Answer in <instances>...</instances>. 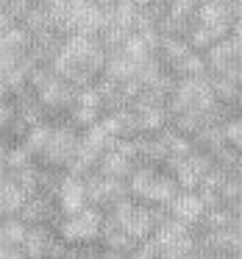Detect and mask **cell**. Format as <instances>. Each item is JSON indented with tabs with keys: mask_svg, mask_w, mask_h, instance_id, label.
I'll return each instance as SVG.
<instances>
[{
	"mask_svg": "<svg viewBox=\"0 0 242 259\" xmlns=\"http://www.w3.org/2000/svg\"><path fill=\"white\" fill-rule=\"evenodd\" d=\"M103 64H106V51L98 42V36L70 34L64 36L62 51L51 62V70L67 84H73L75 90H81V87H89L103 73Z\"/></svg>",
	"mask_w": 242,
	"mask_h": 259,
	"instance_id": "obj_1",
	"label": "cell"
},
{
	"mask_svg": "<svg viewBox=\"0 0 242 259\" xmlns=\"http://www.w3.org/2000/svg\"><path fill=\"white\" fill-rule=\"evenodd\" d=\"M214 106V95L209 87V73L201 78H178L173 95L167 101V114H181V112H198L206 114Z\"/></svg>",
	"mask_w": 242,
	"mask_h": 259,
	"instance_id": "obj_2",
	"label": "cell"
},
{
	"mask_svg": "<svg viewBox=\"0 0 242 259\" xmlns=\"http://www.w3.org/2000/svg\"><path fill=\"white\" fill-rule=\"evenodd\" d=\"M101 229H103V212L95 206H86L75 214L62 218V223H59V237H62V242H67V245H86V242L101 237Z\"/></svg>",
	"mask_w": 242,
	"mask_h": 259,
	"instance_id": "obj_3",
	"label": "cell"
},
{
	"mask_svg": "<svg viewBox=\"0 0 242 259\" xmlns=\"http://www.w3.org/2000/svg\"><path fill=\"white\" fill-rule=\"evenodd\" d=\"M75 142H78V131L70 128L67 123H53L51 140H47L45 151H42V156L36 162L51 170H64L75 153Z\"/></svg>",
	"mask_w": 242,
	"mask_h": 259,
	"instance_id": "obj_4",
	"label": "cell"
},
{
	"mask_svg": "<svg viewBox=\"0 0 242 259\" xmlns=\"http://www.w3.org/2000/svg\"><path fill=\"white\" fill-rule=\"evenodd\" d=\"M84 190H86V203L95 206V209H101V212H103V209L117 206L120 201H125V198H131L128 181L106 179V176H101L98 170L84 179Z\"/></svg>",
	"mask_w": 242,
	"mask_h": 259,
	"instance_id": "obj_5",
	"label": "cell"
},
{
	"mask_svg": "<svg viewBox=\"0 0 242 259\" xmlns=\"http://www.w3.org/2000/svg\"><path fill=\"white\" fill-rule=\"evenodd\" d=\"M192 23L201 25L203 31L212 34L214 42L225 39L231 34V14H228V6L225 3H217V0H203L201 6L195 9V17Z\"/></svg>",
	"mask_w": 242,
	"mask_h": 259,
	"instance_id": "obj_6",
	"label": "cell"
},
{
	"mask_svg": "<svg viewBox=\"0 0 242 259\" xmlns=\"http://www.w3.org/2000/svg\"><path fill=\"white\" fill-rule=\"evenodd\" d=\"M34 92H36V98H39V103L47 109V114H62V112L67 114L70 106L75 103V87L67 84L64 78H59L56 73Z\"/></svg>",
	"mask_w": 242,
	"mask_h": 259,
	"instance_id": "obj_7",
	"label": "cell"
},
{
	"mask_svg": "<svg viewBox=\"0 0 242 259\" xmlns=\"http://www.w3.org/2000/svg\"><path fill=\"white\" fill-rule=\"evenodd\" d=\"M53 201H56L59 212L67 218V214H75L81 209H86V190H84V179H75V176H62L56 192H53Z\"/></svg>",
	"mask_w": 242,
	"mask_h": 259,
	"instance_id": "obj_8",
	"label": "cell"
},
{
	"mask_svg": "<svg viewBox=\"0 0 242 259\" xmlns=\"http://www.w3.org/2000/svg\"><path fill=\"white\" fill-rule=\"evenodd\" d=\"M56 214H59V206L53 201V195H47V192H31V195H25L23 209H20L17 218L25 226H47Z\"/></svg>",
	"mask_w": 242,
	"mask_h": 259,
	"instance_id": "obj_9",
	"label": "cell"
},
{
	"mask_svg": "<svg viewBox=\"0 0 242 259\" xmlns=\"http://www.w3.org/2000/svg\"><path fill=\"white\" fill-rule=\"evenodd\" d=\"M12 106H14V117H17L25 128H34V125L47 123V109L39 103V98H36V92L31 90V87L14 92Z\"/></svg>",
	"mask_w": 242,
	"mask_h": 259,
	"instance_id": "obj_10",
	"label": "cell"
},
{
	"mask_svg": "<svg viewBox=\"0 0 242 259\" xmlns=\"http://www.w3.org/2000/svg\"><path fill=\"white\" fill-rule=\"evenodd\" d=\"M203 212H206V206H203V201H201L198 192H184V190H181L178 195L167 203V214L173 220H178L181 226H186V229L201 226Z\"/></svg>",
	"mask_w": 242,
	"mask_h": 259,
	"instance_id": "obj_11",
	"label": "cell"
},
{
	"mask_svg": "<svg viewBox=\"0 0 242 259\" xmlns=\"http://www.w3.org/2000/svg\"><path fill=\"white\" fill-rule=\"evenodd\" d=\"M101 125L109 131L112 140H134L139 134V125H136V114L134 109H120L112 114H101Z\"/></svg>",
	"mask_w": 242,
	"mask_h": 259,
	"instance_id": "obj_12",
	"label": "cell"
},
{
	"mask_svg": "<svg viewBox=\"0 0 242 259\" xmlns=\"http://www.w3.org/2000/svg\"><path fill=\"white\" fill-rule=\"evenodd\" d=\"M136 164H145V167H159V164L167 162V151H164L159 134H136Z\"/></svg>",
	"mask_w": 242,
	"mask_h": 259,
	"instance_id": "obj_13",
	"label": "cell"
},
{
	"mask_svg": "<svg viewBox=\"0 0 242 259\" xmlns=\"http://www.w3.org/2000/svg\"><path fill=\"white\" fill-rule=\"evenodd\" d=\"M139 167L136 162H131V159H125L123 153H117L112 148V151H106L101 159H98V173L106 176V179H117V181H128V176L134 173V170Z\"/></svg>",
	"mask_w": 242,
	"mask_h": 259,
	"instance_id": "obj_14",
	"label": "cell"
},
{
	"mask_svg": "<svg viewBox=\"0 0 242 259\" xmlns=\"http://www.w3.org/2000/svg\"><path fill=\"white\" fill-rule=\"evenodd\" d=\"M101 75H106V78H112V81H120V84H123V81H131L136 75V62L128 59L123 51H109Z\"/></svg>",
	"mask_w": 242,
	"mask_h": 259,
	"instance_id": "obj_15",
	"label": "cell"
},
{
	"mask_svg": "<svg viewBox=\"0 0 242 259\" xmlns=\"http://www.w3.org/2000/svg\"><path fill=\"white\" fill-rule=\"evenodd\" d=\"M31 48V34L23 25H12V28L0 31V53H9L14 59H23Z\"/></svg>",
	"mask_w": 242,
	"mask_h": 259,
	"instance_id": "obj_16",
	"label": "cell"
},
{
	"mask_svg": "<svg viewBox=\"0 0 242 259\" xmlns=\"http://www.w3.org/2000/svg\"><path fill=\"white\" fill-rule=\"evenodd\" d=\"M20 25H23V28L28 31L31 36L45 34V31H56V23H53V12L45 6V3H39V0H34V3H31L28 14H25V20H23Z\"/></svg>",
	"mask_w": 242,
	"mask_h": 259,
	"instance_id": "obj_17",
	"label": "cell"
},
{
	"mask_svg": "<svg viewBox=\"0 0 242 259\" xmlns=\"http://www.w3.org/2000/svg\"><path fill=\"white\" fill-rule=\"evenodd\" d=\"M136 114V125L139 134H159L162 128L170 125V114L167 106H145V109H134Z\"/></svg>",
	"mask_w": 242,
	"mask_h": 259,
	"instance_id": "obj_18",
	"label": "cell"
},
{
	"mask_svg": "<svg viewBox=\"0 0 242 259\" xmlns=\"http://www.w3.org/2000/svg\"><path fill=\"white\" fill-rule=\"evenodd\" d=\"M189 53V45H186V39L184 36H162L159 39V48H156V53L153 56L159 59V62L164 64V67H173L175 62H181V59Z\"/></svg>",
	"mask_w": 242,
	"mask_h": 259,
	"instance_id": "obj_19",
	"label": "cell"
},
{
	"mask_svg": "<svg viewBox=\"0 0 242 259\" xmlns=\"http://www.w3.org/2000/svg\"><path fill=\"white\" fill-rule=\"evenodd\" d=\"M23 201H25V192L12 179L0 181V218H17L20 209H23Z\"/></svg>",
	"mask_w": 242,
	"mask_h": 259,
	"instance_id": "obj_20",
	"label": "cell"
},
{
	"mask_svg": "<svg viewBox=\"0 0 242 259\" xmlns=\"http://www.w3.org/2000/svg\"><path fill=\"white\" fill-rule=\"evenodd\" d=\"M159 140H162L164 151H167V159H184L186 153L195 151L189 137H184L181 131H175L173 125H167V128L159 131Z\"/></svg>",
	"mask_w": 242,
	"mask_h": 259,
	"instance_id": "obj_21",
	"label": "cell"
},
{
	"mask_svg": "<svg viewBox=\"0 0 242 259\" xmlns=\"http://www.w3.org/2000/svg\"><path fill=\"white\" fill-rule=\"evenodd\" d=\"M209 87H212V95L217 103H225V106H236L242 98V84L231 78H223V75H209Z\"/></svg>",
	"mask_w": 242,
	"mask_h": 259,
	"instance_id": "obj_22",
	"label": "cell"
},
{
	"mask_svg": "<svg viewBox=\"0 0 242 259\" xmlns=\"http://www.w3.org/2000/svg\"><path fill=\"white\" fill-rule=\"evenodd\" d=\"M220 145H225V134H223V125L220 123H206L195 137H192V148L203 153H212L217 151Z\"/></svg>",
	"mask_w": 242,
	"mask_h": 259,
	"instance_id": "obj_23",
	"label": "cell"
},
{
	"mask_svg": "<svg viewBox=\"0 0 242 259\" xmlns=\"http://www.w3.org/2000/svg\"><path fill=\"white\" fill-rule=\"evenodd\" d=\"M170 73L175 75V78H201V75H206V59H203V53H195L189 51L181 62H175L173 67H170Z\"/></svg>",
	"mask_w": 242,
	"mask_h": 259,
	"instance_id": "obj_24",
	"label": "cell"
},
{
	"mask_svg": "<svg viewBox=\"0 0 242 259\" xmlns=\"http://www.w3.org/2000/svg\"><path fill=\"white\" fill-rule=\"evenodd\" d=\"M51 128H53V123L34 125V128L25 131V137H23V142H20V145H23L34 159H39L42 151H45V145H47V140H51Z\"/></svg>",
	"mask_w": 242,
	"mask_h": 259,
	"instance_id": "obj_25",
	"label": "cell"
},
{
	"mask_svg": "<svg viewBox=\"0 0 242 259\" xmlns=\"http://www.w3.org/2000/svg\"><path fill=\"white\" fill-rule=\"evenodd\" d=\"M36 159L31 156L28 151H25L20 142H9V153H6V167H9V173H14V170H23V167H28V164H34Z\"/></svg>",
	"mask_w": 242,
	"mask_h": 259,
	"instance_id": "obj_26",
	"label": "cell"
},
{
	"mask_svg": "<svg viewBox=\"0 0 242 259\" xmlns=\"http://www.w3.org/2000/svg\"><path fill=\"white\" fill-rule=\"evenodd\" d=\"M217 192H220V201H223L225 206L242 201V176H239V173H231L228 179H225V184L220 187Z\"/></svg>",
	"mask_w": 242,
	"mask_h": 259,
	"instance_id": "obj_27",
	"label": "cell"
},
{
	"mask_svg": "<svg viewBox=\"0 0 242 259\" xmlns=\"http://www.w3.org/2000/svg\"><path fill=\"white\" fill-rule=\"evenodd\" d=\"M73 106L98 109V112L103 114V103H101V95H98V90H95V81H92L89 87H81V90H75V103H73Z\"/></svg>",
	"mask_w": 242,
	"mask_h": 259,
	"instance_id": "obj_28",
	"label": "cell"
},
{
	"mask_svg": "<svg viewBox=\"0 0 242 259\" xmlns=\"http://www.w3.org/2000/svg\"><path fill=\"white\" fill-rule=\"evenodd\" d=\"M12 120H14V106H12V101L0 103V131H6L9 125H12Z\"/></svg>",
	"mask_w": 242,
	"mask_h": 259,
	"instance_id": "obj_29",
	"label": "cell"
},
{
	"mask_svg": "<svg viewBox=\"0 0 242 259\" xmlns=\"http://www.w3.org/2000/svg\"><path fill=\"white\" fill-rule=\"evenodd\" d=\"M20 62H23V59H14V56H9V53H0V78H3L6 73H12Z\"/></svg>",
	"mask_w": 242,
	"mask_h": 259,
	"instance_id": "obj_30",
	"label": "cell"
},
{
	"mask_svg": "<svg viewBox=\"0 0 242 259\" xmlns=\"http://www.w3.org/2000/svg\"><path fill=\"white\" fill-rule=\"evenodd\" d=\"M78 259H101V251H95V248H78Z\"/></svg>",
	"mask_w": 242,
	"mask_h": 259,
	"instance_id": "obj_31",
	"label": "cell"
},
{
	"mask_svg": "<svg viewBox=\"0 0 242 259\" xmlns=\"http://www.w3.org/2000/svg\"><path fill=\"white\" fill-rule=\"evenodd\" d=\"M231 34L239 36V39H242V17H236L234 23H231Z\"/></svg>",
	"mask_w": 242,
	"mask_h": 259,
	"instance_id": "obj_32",
	"label": "cell"
},
{
	"mask_svg": "<svg viewBox=\"0 0 242 259\" xmlns=\"http://www.w3.org/2000/svg\"><path fill=\"white\" fill-rule=\"evenodd\" d=\"M6 101H12V92H9V87L0 81V103H6Z\"/></svg>",
	"mask_w": 242,
	"mask_h": 259,
	"instance_id": "obj_33",
	"label": "cell"
},
{
	"mask_svg": "<svg viewBox=\"0 0 242 259\" xmlns=\"http://www.w3.org/2000/svg\"><path fill=\"white\" fill-rule=\"evenodd\" d=\"M131 3H134L136 9H148V6H153L156 0H131Z\"/></svg>",
	"mask_w": 242,
	"mask_h": 259,
	"instance_id": "obj_34",
	"label": "cell"
},
{
	"mask_svg": "<svg viewBox=\"0 0 242 259\" xmlns=\"http://www.w3.org/2000/svg\"><path fill=\"white\" fill-rule=\"evenodd\" d=\"M186 3H192V6H201L203 0H186Z\"/></svg>",
	"mask_w": 242,
	"mask_h": 259,
	"instance_id": "obj_35",
	"label": "cell"
},
{
	"mask_svg": "<svg viewBox=\"0 0 242 259\" xmlns=\"http://www.w3.org/2000/svg\"><path fill=\"white\" fill-rule=\"evenodd\" d=\"M6 3H9V0H0V12H3V9H6Z\"/></svg>",
	"mask_w": 242,
	"mask_h": 259,
	"instance_id": "obj_36",
	"label": "cell"
},
{
	"mask_svg": "<svg viewBox=\"0 0 242 259\" xmlns=\"http://www.w3.org/2000/svg\"><path fill=\"white\" fill-rule=\"evenodd\" d=\"M236 112H242V98H239V103H236Z\"/></svg>",
	"mask_w": 242,
	"mask_h": 259,
	"instance_id": "obj_37",
	"label": "cell"
},
{
	"mask_svg": "<svg viewBox=\"0 0 242 259\" xmlns=\"http://www.w3.org/2000/svg\"><path fill=\"white\" fill-rule=\"evenodd\" d=\"M0 142H3V131H0Z\"/></svg>",
	"mask_w": 242,
	"mask_h": 259,
	"instance_id": "obj_38",
	"label": "cell"
}]
</instances>
